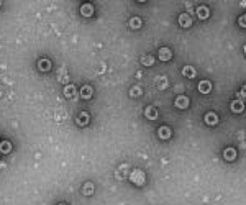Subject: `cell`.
Here are the masks:
<instances>
[{
    "instance_id": "cell-1",
    "label": "cell",
    "mask_w": 246,
    "mask_h": 205,
    "mask_svg": "<svg viewBox=\"0 0 246 205\" xmlns=\"http://www.w3.org/2000/svg\"><path fill=\"white\" fill-rule=\"evenodd\" d=\"M130 179H131V182L133 184H136V185H143L145 184V174H143V171H133L131 174H130Z\"/></svg>"
},
{
    "instance_id": "cell-2",
    "label": "cell",
    "mask_w": 246,
    "mask_h": 205,
    "mask_svg": "<svg viewBox=\"0 0 246 205\" xmlns=\"http://www.w3.org/2000/svg\"><path fill=\"white\" fill-rule=\"evenodd\" d=\"M176 107L177 108H187L189 107V99H187L185 95H179L176 99Z\"/></svg>"
},
{
    "instance_id": "cell-3",
    "label": "cell",
    "mask_w": 246,
    "mask_h": 205,
    "mask_svg": "<svg viewBox=\"0 0 246 205\" xmlns=\"http://www.w3.org/2000/svg\"><path fill=\"white\" fill-rule=\"evenodd\" d=\"M64 95L67 99H77V94H76V87L71 84V85H66L64 87Z\"/></svg>"
},
{
    "instance_id": "cell-4",
    "label": "cell",
    "mask_w": 246,
    "mask_h": 205,
    "mask_svg": "<svg viewBox=\"0 0 246 205\" xmlns=\"http://www.w3.org/2000/svg\"><path fill=\"white\" fill-rule=\"evenodd\" d=\"M231 110L235 112V113H241V112L244 110L243 102H241V100H233V102H231Z\"/></svg>"
},
{
    "instance_id": "cell-5",
    "label": "cell",
    "mask_w": 246,
    "mask_h": 205,
    "mask_svg": "<svg viewBox=\"0 0 246 205\" xmlns=\"http://www.w3.org/2000/svg\"><path fill=\"white\" fill-rule=\"evenodd\" d=\"M205 123L207 125H217L218 123V117L213 112H209V113L205 115Z\"/></svg>"
},
{
    "instance_id": "cell-6",
    "label": "cell",
    "mask_w": 246,
    "mask_h": 205,
    "mask_svg": "<svg viewBox=\"0 0 246 205\" xmlns=\"http://www.w3.org/2000/svg\"><path fill=\"white\" fill-rule=\"evenodd\" d=\"M179 23H180V27H184V28H187V27H190V23H192V20H190V17L187 15V13H182L179 17Z\"/></svg>"
},
{
    "instance_id": "cell-7",
    "label": "cell",
    "mask_w": 246,
    "mask_h": 205,
    "mask_svg": "<svg viewBox=\"0 0 246 205\" xmlns=\"http://www.w3.org/2000/svg\"><path fill=\"white\" fill-rule=\"evenodd\" d=\"M81 13L84 15V17H90L94 13V7L90 3H86V5H82L81 7Z\"/></svg>"
},
{
    "instance_id": "cell-8",
    "label": "cell",
    "mask_w": 246,
    "mask_h": 205,
    "mask_svg": "<svg viewBox=\"0 0 246 205\" xmlns=\"http://www.w3.org/2000/svg\"><path fill=\"white\" fill-rule=\"evenodd\" d=\"M171 56H172L171 49H167V48H161V49H159V57H161L163 61H169Z\"/></svg>"
},
{
    "instance_id": "cell-9",
    "label": "cell",
    "mask_w": 246,
    "mask_h": 205,
    "mask_svg": "<svg viewBox=\"0 0 246 205\" xmlns=\"http://www.w3.org/2000/svg\"><path fill=\"white\" fill-rule=\"evenodd\" d=\"M210 89H212V84H210L209 81H202V82L199 84V90L202 92V94H209Z\"/></svg>"
},
{
    "instance_id": "cell-10",
    "label": "cell",
    "mask_w": 246,
    "mask_h": 205,
    "mask_svg": "<svg viewBox=\"0 0 246 205\" xmlns=\"http://www.w3.org/2000/svg\"><path fill=\"white\" fill-rule=\"evenodd\" d=\"M145 115L150 120H156L158 118V112H156V108H154V107H148L146 110H145Z\"/></svg>"
},
{
    "instance_id": "cell-11",
    "label": "cell",
    "mask_w": 246,
    "mask_h": 205,
    "mask_svg": "<svg viewBox=\"0 0 246 205\" xmlns=\"http://www.w3.org/2000/svg\"><path fill=\"white\" fill-rule=\"evenodd\" d=\"M158 134H159V138H163V139H167L171 136V130L167 126H161L159 130H158Z\"/></svg>"
},
{
    "instance_id": "cell-12",
    "label": "cell",
    "mask_w": 246,
    "mask_h": 205,
    "mask_svg": "<svg viewBox=\"0 0 246 205\" xmlns=\"http://www.w3.org/2000/svg\"><path fill=\"white\" fill-rule=\"evenodd\" d=\"M223 156H225L226 161H233V159L236 158V151L233 149V148H226L225 153H223Z\"/></svg>"
},
{
    "instance_id": "cell-13",
    "label": "cell",
    "mask_w": 246,
    "mask_h": 205,
    "mask_svg": "<svg viewBox=\"0 0 246 205\" xmlns=\"http://www.w3.org/2000/svg\"><path fill=\"white\" fill-rule=\"evenodd\" d=\"M38 67H40V71H49L51 69V62L48 59H40V62H38Z\"/></svg>"
},
{
    "instance_id": "cell-14",
    "label": "cell",
    "mask_w": 246,
    "mask_h": 205,
    "mask_svg": "<svg viewBox=\"0 0 246 205\" xmlns=\"http://www.w3.org/2000/svg\"><path fill=\"white\" fill-rule=\"evenodd\" d=\"M81 95H82L84 99H90V97H92V87H90V85H84L81 89Z\"/></svg>"
},
{
    "instance_id": "cell-15",
    "label": "cell",
    "mask_w": 246,
    "mask_h": 205,
    "mask_svg": "<svg viewBox=\"0 0 246 205\" xmlns=\"http://www.w3.org/2000/svg\"><path fill=\"white\" fill-rule=\"evenodd\" d=\"M77 123H79L81 126H82V125H87V123H89V113H86V112L79 113V118H77Z\"/></svg>"
},
{
    "instance_id": "cell-16",
    "label": "cell",
    "mask_w": 246,
    "mask_h": 205,
    "mask_svg": "<svg viewBox=\"0 0 246 205\" xmlns=\"http://www.w3.org/2000/svg\"><path fill=\"white\" fill-rule=\"evenodd\" d=\"M182 74L185 76V77H194V76H195V69H194L192 66H185L182 69Z\"/></svg>"
},
{
    "instance_id": "cell-17",
    "label": "cell",
    "mask_w": 246,
    "mask_h": 205,
    "mask_svg": "<svg viewBox=\"0 0 246 205\" xmlns=\"http://www.w3.org/2000/svg\"><path fill=\"white\" fill-rule=\"evenodd\" d=\"M197 15H199V18H209V8L207 7H199L197 8Z\"/></svg>"
},
{
    "instance_id": "cell-18",
    "label": "cell",
    "mask_w": 246,
    "mask_h": 205,
    "mask_svg": "<svg viewBox=\"0 0 246 205\" xmlns=\"http://www.w3.org/2000/svg\"><path fill=\"white\" fill-rule=\"evenodd\" d=\"M92 192H94V184H92V182H87V184L82 187V194H84V195H90Z\"/></svg>"
},
{
    "instance_id": "cell-19",
    "label": "cell",
    "mask_w": 246,
    "mask_h": 205,
    "mask_svg": "<svg viewBox=\"0 0 246 205\" xmlns=\"http://www.w3.org/2000/svg\"><path fill=\"white\" fill-rule=\"evenodd\" d=\"M12 151V143L10 141H2L0 143V153H10Z\"/></svg>"
},
{
    "instance_id": "cell-20",
    "label": "cell",
    "mask_w": 246,
    "mask_h": 205,
    "mask_svg": "<svg viewBox=\"0 0 246 205\" xmlns=\"http://www.w3.org/2000/svg\"><path fill=\"white\" fill-rule=\"evenodd\" d=\"M130 27H131V28H140V27H141V20H140L138 17L131 18V20H130Z\"/></svg>"
},
{
    "instance_id": "cell-21",
    "label": "cell",
    "mask_w": 246,
    "mask_h": 205,
    "mask_svg": "<svg viewBox=\"0 0 246 205\" xmlns=\"http://www.w3.org/2000/svg\"><path fill=\"white\" fill-rule=\"evenodd\" d=\"M141 62H143L145 66H151V64H153V57L151 56H143V57H141Z\"/></svg>"
},
{
    "instance_id": "cell-22",
    "label": "cell",
    "mask_w": 246,
    "mask_h": 205,
    "mask_svg": "<svg viewBox=\"0 0 246 205\" xmlns=\"http://www.w3.org/2000/svg\"><path fill=\"white\" fill-rule=\"evenodd\" d=\"M67 71L66 69H61V74H59V81H62V82H67Z\"/></svg>"
},
{
    "instance_id": "cell-23",
    "label": "cell",
    "mask_w": 246,
    "mask_h": 205,
    "mask_svg": "<svg viewBox=\"0 0 246 205\" xmlns=\"http://www.w3.org/2000/svg\"><path fill=\"white\" fill-rule=\"evenodd\" d=\"M141 95V89L140 87H133L131 89V97H140Z\"/></svg>"
},
{
    "instance_id": "cell-24",
    "label": "cell",
    "mask_w": 246,
    "mask_h": 205,
    "mask_svg": "<svg viewBox=\"0 0 246 205\" xmlns=\"http://www.w3.org/2000/svg\"><path fill=\"white\" fill-rule=\"evenodd\" d=\"M64 117H66V112H64V110H59V112L56 113V120H57V121L64 120Z\"/></svg>"
},
{
    "instance_id": "cell-25",
    "label": "cell",
    "mask_w": 246,
    "mask_h": 205,
    "mask_svg": "<svg viewBox=\"0 0 246 205\" xmlns=\"http://www.w3.org/2000/svg\"><path fill=\"white\" fill-rule=\"evenodd\" d=\"M239 25H241V27H244V28H246V15H243L241 18H239Z\"/></svg>"
},
{
    "instance_id": "cell-26",
    "label": "cell",
    "mask_w": 246,
    "mask_h": 205,
    "mask_svg": "<svg viewBox=\"0 0 246 205\" xmlns=\"http://www.w3.org/2000/svg\"><path fill=\"white\" fill-rule=\"evenodd\" d=\"M239 95H241V97H246V85L241 89V90H239Z\"/></svg>"
},
{
    "instance_id": "cell-27",
    "label": "cell",
    "mask_w": 246,
    "mask_h": 205,
    "mask_svg": "<svg viewBox=\"0 0 246 205\" xmlns=\"http://www.w3.org/2000/svg\"><path fill=\"white\" fill-rule=\"evenodd\" d=\"M244 53H246V46H244Z\"/></svg>"
},
{
    "instance_id": "cell-28",
    "label": "cell",
    "mask_w": 246,
    "mask_h": 205,
    "mask_svg": "<svg viewBox=\"0 0 246 205\" xmlns=\"http://www.w3.org/2000/svg\"><path fill=\"white\" fill-rule=\"evenodd\" d=\"M61 205H62V203H61Z\"/></svg>"
}]
</instances>
